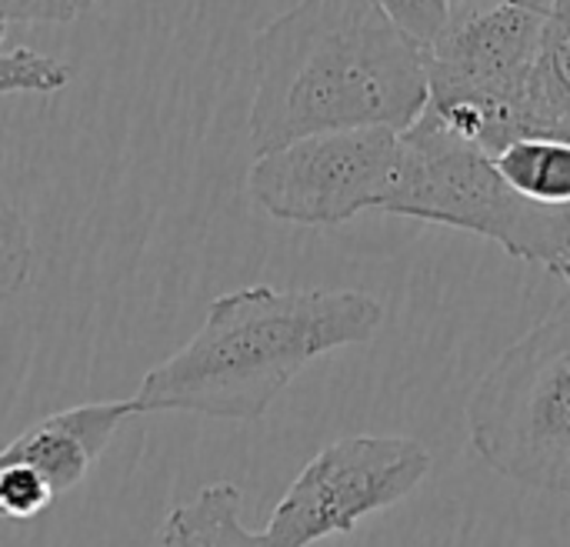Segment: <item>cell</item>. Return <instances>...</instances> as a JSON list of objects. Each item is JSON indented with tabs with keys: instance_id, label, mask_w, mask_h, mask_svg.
<instances>
[{
	"instance_id": "1",
	"label": "cell",
	"mask_w": 570,
	"mask_h": 547,
	"mask_svg": "<svg viewBox=\"0 0 570 547\" xmlns=\"http://www.w3.org/2000/svg\"><path fill=\"white\" fill-rule=\"evenodd\" d=\"M250 53L254 154L327 130H407L431 100L424 47L377 0H297Z\"/></svg>"
},
{
	"instance_id": "2",
	"label": "cell",
	"mask_w": 570,
	"mask_h": 547,
	"mask_svg": "<svg viewBox=\"0 0 570 547\" xmlns=\"http://www.w3.org/2000/svg\"><path fill=\"white\" fill-rule=\"evenodd\" d=\"M381 324L384 304L364 291L240 287L210 301L197 334L144 374L134 404L140 414L257 421L307 364L374 341Z\"/></svg>"
},
{
	"instance_id": "3",
	"label": "cell",
	"mask_w": 570,
	"mask_h": 547,
	"mask_svg": "<svg viewBox=\"0 0 570 547\" xmlns=\"http://www.w3.org/2000/svg\"><path fill=\"white\" fill-rule=\"evenodd\" d=\"M381 211L488 237L570 284V207L524 197L494 154L461 137L431 107L401 130L397 170Z\"/></svg>"
},
{
	"instance_id": "4",
	"label": "cell",
	"mask_w": 570,
	"mask_h": 547,
	"mask_svg": "<svg viewBox=\"0 0 570 547\" xmlns=\"http://www.w3.org/2000/svg\"><path fill=\"white\" fill-rule=\"evenodd\" d=\"M464 421L491 471L570 498V297L484 371Z\"/></svg>"
},
{
	"instance_id": "5",
	"label": "cell",
	"mask_w": 570,
	"mask_h": 547,
	"mask_svg": "<svg viewBox=\"0 0 570 547\" xmlns=\"http://www.w3.org/2000/svg\"><path fill=\"white\" fill-rule=\"evenodd\" d=\"M434 455L401 434H351L321 448L291 481L264 538L271 547H314L351 535L377 511L411 498L431 475Z\"/></svg>"
},
{
	"instance_id": "6",
	"label": "cell",
	"mask_w": 570,
	"mask_h": 547,
	"mask_svg": "<svg viewBox=\"0 0 570 547\" xmlns=\"http://www.w3.org/2000/svg\"><path fill=\"white\" fill-rule=\"evenodd\" d=\"M401 154V130H327L257 154L250 201L284 224L337 227L364 211H381Z\"/></svg>"
},
{
	"instance_id": "7",
	"label": "cell",
	"mask_w": 570,
	"mask_h": 547,
	"mask_svg": "<svg viewBox=\"0 0 570 547\" xmlns=\"http://www.w3.org/2000/svg\"><path fill=\"white\" fill-rule=\"evenodd\" d=\"M548 13L521 3H451L424 47L431 107H524Z\"/></svg>"
},
{
	"instance_id": "8",
	"label": "cell",
	"mask_w": 570,
	"mask_h": 547,
	"mask_svg": "<svg viewBox=\"0 0 570 547\" xmlns=\"http://www.w3.org/2000/svg\"><path fill=\"white\" fill-rule=\"evenodd\" d=\"M134 398L127 401H87L33 421L10 445L0 448V468L30 475L53 501L73 491L100 461L120 424L137 418Z\"/></svg>"
},
{
	"instance_id": "9",
	"label": "cell",
	"mask_w": 570,
	"mask_h": 547,
	"mask_svg": "<svg viewBox=\"0 0 570 547\" xmlns=\"http://www.w3.org/2000/svg\"><path fill=\"white\" fill-rule=\"evenodd\" d=\"M244 495L234 481H214L190 501L167 511L160 525L164 547H271L264 531L254 535L240 521Z\"/></svg>"
},
{
	"instance_id": "10",
	"label": "cell",
	"mask_w": 570,
	"mask_h": 547,
	"mask_svg": "<svg viewBox=\"0 0 570 547\" xmlns=\"http://www.w3.org/2000/svg\"><path fill=\"white\" fill-rule=\"evenodd\" d=\"M534 117V137H548L554 124L570 117V0H554L544 23V43L524 94Z\"/></svg>"
},
{
	"instance_id": "11",
	"label": "cell",
	"mask_w": 570,
	"mask_h": 547,
	"mask_svg": "<svg viewBox=\"0 0 570 547\" xmlns=\"http://www.w3.org/2000/svg\"><path fill=\"white\" fill-rule=\"evenodd\" d=\"M494 160L524 197L551 207H570V140L521 137L501 147Z\"/></svg>"
},
{
	"instance_id": "12",
	"label": "cell",
	"mask_w": 570,
	"mask_h": 547,
	"mask_svg": "<svg viewBox=\"0 0 570 547\" xmlns=\"http://www.w3.org/2000/svg\"><path fill=\"white\" fill-rule=\"evenodd\" d=\"M73 67L33 47L0 50V97L7 94H53L63 90Z\"/></svg>"
},
{
	"instance_id": "13",
	"label": "cell",
	"mask_w": 570,
	"mask_h": 547,
	"mask_svg": "<svg viewBox=\"0 0 570 547\" xmlns=\"http://www.w3.org/2000/svg\"><path fill=\"white\" fill-rule=\"evenodd\" d=\"M33 271V237L23 214L0 191V304L17 297Z\"/></svg>"
},
{
	"instance_id": "14",
	"label": "cell",
	"mask_w": 570,
	"mask_h": 547,
	"mask_svg": "<svg viewBox=\"0 0 570 547\" xmlns=\"http://www.w3.org/2000/svg\"><path fill=\"white\" fill-rule=\"evenodd\" d=\"M97 0H0V37L7 23H70Z\"/></svg>"
},
{
	"instance_id": "15",
	"label": "cell",
	"mask_w": 570,
	"mask_h": 547,
	"mask_svg": "<svg viewBox=\"0 0 570 547\" xmlns=\"http://www.w3.org/2000/svg\"><path fill=\"white\" fill-rule=\"evenodd\" d=\"M421 47H428L451 13V0H377Z\"/></svg>"
},
{
	"instance_id": "16",
	"label": "cell",
	"mask_w": 570,
	"mask_h": 547,
	"mask_svg": "<svg viewBox=\"0 0 570 547\" xmlns=\"http://www.w3.org/2000/svg\"><path fill=\"white\" fill-rule=\"evenodd\" d=\"M451 3H521V7L541 10V13H548L554 7V0H451Z\"/></svg>"
},
{
	"instance_id": "17",
	"label": "cell",
	"mask_w": 570,
	"mask_h": 547,
	"mask_svg": "<svg viewBox=\"0 0 570 547\" xmlns=\"http://www.w3.org/2000/svg\"><path fill=\"white\" fill-rule=\"evenodd\" d=\"M548 137H564V140H570V117L568 120H561V124H554V130H551Z\"/></svg>"
}]
</instances>
